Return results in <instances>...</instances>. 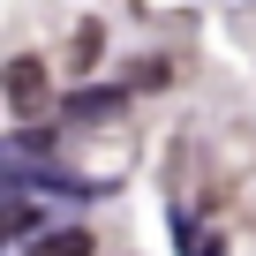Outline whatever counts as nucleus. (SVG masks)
Listing matches in <instances>:
<instances>
[{
	"label": "nucleus",
	"instance_id": "1",
	"mask_svg": "<svg viewBox=\"0 0 256 256\" xmlns=\"http://www.w3.org/2000/svg\"><path fill=\"white\" fill-rule=\"evenodd\" d=\"M0 98H8L23 120H46V113H53V76H46V60H38V53H16L8 68H0Z\"/></svg>",
	"mask_w": 256,
	"mask_h": 256
},
{
	"label": "nucleus",
	"instance_id": "2",
	"mask_svg": "<svg viewBox=\"0 0 256 256\" xmlns=\"http://www.w3.org/2000/svg\"><path fill=\"white\" fill-rule=\"evenodd\" d=\"M60 120H76V128H98V120H120L128 113V83H76L60 106H53Z\"/></svg>",
	"mask_w": 256,
	"mask_h": 256
},
{
	"label": "nucleus",
	"instance_id": "3",
	"mask_svg": "<svg viewBox=\"0 0 256 256\" xmlns=\"http://www.w3.org/2000/svg\"><path fill=\"white\" fill-rule=\"evenodd\" d=\"M23 256H98V234H83V226H38L30 241H23Z\"/></svg>",
	"mask_w": 256,
	"mask_h": 256
},
{
	"label": "nucleus",
	"instance_id": "4",
	"mask_svg": "<svg viewBox=\"0 0 256 256\" xmlns=\"http://www.w3.org/2000/svg\"><path fill=\"white\" fill-rule=\"evenodd\" d=\"M98 46H106V23H83V30H76V76L98 68Z\"/></svg>",
	"mask_w": 256,
	"mask_h": 256
},
{
	"label": "nucleus",
	"instance_id": "5",
	"mask_svg": "<svg viewBox=\"0 0 256 256\" xmlns=\"http://www.w3.org/2000/svg\"><path fill=\"white\" fill-rule=\"evenodd\" d=\"M188 256H226V241H204V248H188Z\"/></svg>",
	"mask_w": 256,
	"mask_h": 256
}]
</instances>
